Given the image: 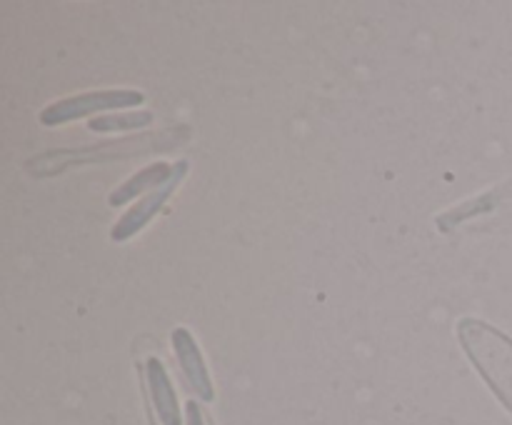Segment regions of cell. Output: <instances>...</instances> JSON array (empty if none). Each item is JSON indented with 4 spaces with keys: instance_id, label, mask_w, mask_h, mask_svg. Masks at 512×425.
I'll use <instances>...</instances> for the list:
<instances>
[{
    "instance_id": "6da1fadb",
    "label": "cell",
    "mask_w": 512,
    "mask_h": 425,
    "mask_svg": "<svg viewBox=\"0 0 512 425\" xmlns=\"http://www.w3.org/2000/svg\"><path fill=\"white\" fill-rule=\"evenodd\" d=\"M173 133H158L145 135V138H128L120 143L108 145H93V148L83 150H50L43 158H33L28 163V170L33 175H55L58 170L68 168L75 163H98V160H118V158H133V155H148L155 153L158 148H173L175 138Z\"/></svg>"
},
{
    "instance_id": "7a4b0ae2",
    "label": "cell",
    "mask_w": 512,
    "mask_h": 425,
    "mask_svg": "<svg viewBox=\"0 0 512 425\" xmlns=\"http://www.w3.org/2000/svg\"><path fill=\"white\" fill-rule=\"evenodd\" d=\"M145 100L143 90L135 88H108V90H88V93L73 95V98L55 100L40 110V123L55 128V125L73 123V120L88 118L93 113L105 110H133Z\"/></svg>"
},
{
    "instance_id": "3957f363",
    "label": "cell",
    "mask_w": 512,
    "mask_h": 425,
    "mask_svg": "<svg viewBox=\"0 0 512 425\" xmlns=\"http://www.w3.org/2000/svg\"><path fill=\"white\" fill-rule=\"evenodd\" d=\"M188 170H190L188 160H178V163H175L173 178H170L168 183L160 185V188L150 190V193L143 195V198H140L133 208H128V213L120 215V220L113 225V230H110V238H113L115 243H125V240H130L133 235H138L140 230H143L145 225H148L150 220H153L155 215L165 208V203L173 198V193L178 190V185L185 180Z\"/></svg>"
},
{
    "instance_id": "277c9868",
    "label": "cell",
    "mask_w": 512,
    "mask_h": 425,
    "mask_svg": "<svg viewBox=\"0 0 512 425\" xmlns=\"http://www.w3.org/2000/svg\"><path fill=\"white\" fill-rule=\"evenodd\" d=\"M170 340H173L175 358H178L190 388L200 395V400L210 403V400L215 398V388H213V380H210L208 365H205L203 350H200L198 340L193 338V333H190L188 328H175L173 335H170Z\"/></svg>"
},
{
    "instance_id": "5b68a950",
    "label": "cell",
    "mask_w": 512,
    "mask_h": 425,
    "mask_svg": "<svg viewBox=\"0 0 512 425\" xmlns=\"http://www.w3.org/2000/svg\"><path fill=\"white\" fill-rule=\"evenodd\" d=\"M145 380H148V393L153 400L155 415L160 418V425H183V413H180L178 395H175L170 375L165 370L163 360L150 355L145 360Z\"/></svg>"
},
{
    "instance_id": "8992f818",
    "label": "cell",
    "mask_w": 512,
    "mask_h": 425,
    "mask_svg": "<svg viewBox=\"0 0 512 425\" xmlns=\"http://www.w3.org/2000/svg\"><path fill=\"white\" fill-rule=\"evenodd\" d=\"M173 173H175V163L170 165V163H163V160H158V163L138 170V173H135L133 178L125 180L123 185H118V188L110 193L108 203L113 205V208H120V205H125V203H130V200L138 198L140 193L148 195L150 190H155V188H160L163 183H168V180L173 178Z\"/></svg>"
},
{
    "instance_id": "52a82bcc",
    "label": "cell",
    "mask_w": 512,
    "mask_h": 425,
    "mask_svg": "<svg viewBox=\"0 0 512 425\" xmlns=\"http://www.w3.org/2000/svg\"><path fill=\"white\" fill-rule=\"evenodd\" d=\"M153 110H125V113H105L88 123L93 133H125V130L148 128L153 123Z\"/></svg>"
},
{
    "instance_id": "ba28073f",
    "label": "cell",
    "mask_w": 512,
    "mask_h": 425,
    "mask_svg": "<svg viewBox=\"0 0 512 425\" xmlns=\"http://www.w3.org/2000/svg\"><path fill=\"white\" fill-rule=\"evenodd\" d=\"M185 425H208L205 423L203 410H200V405L195 400H190L188 408H185Z\"/></svg>"
}]
</instances>
